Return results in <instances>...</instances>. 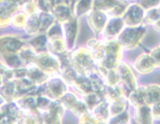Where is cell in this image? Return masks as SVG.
<instances>
[{
    "instance_id": "obj_7",
    "label": "cell",
    "mask_w": 160,
    "mask_h": 124,
    "mask_svg": "<svg viewBox=\"0 0 160 124\" xmlns=\"http://www.w3.org/2000/svg\"><path fill=\"white\" fill-rule=\"evenodd\" d=\"M40 24H41V20H40V16L36 13L29 16V18H27V22L25 24V31L28 32V34H35L37 32L40 31Z\"/></svg>"
},
{
    "instance_id": "obj_11",
    "label": "cell",
    "mask_w": 160,
    "mask_h": 124,
    "mask_svg": "<svg viewBox=\"0 0 160 124\" xmlns=\"http://www.w3.org/2000/svg\"><path fill=\"white\" fill-rule=\"evenodd\" d=\"M27 22V15L23 13H18L12 18V23L15 28H23Z\"/></svg>"
},
{
    "instance_id": "obj_9",
    "label": "cell",
    "mask_w": 160,
    "mask_h": 124,
    "mask_svg": "<svg viewBox=\"0 0 160 124\" xmlns=\"http://www.w3.org/2000/svg\"><path fill=\"white\" fill-rule=\"evenodd\" d=\"M159 10L158 8H151L144 14V20L149 24H153L156 22H158L159 18Z\"/></svg>"
},
{
    "instance_id": "obj_1",
    "label": "cell",
    "mask_w": 160,
    "mask_h": 124,
    "mask_svg": "<svg viewBox=\"0 0 160 124\" xmlns=\"http://www.w3.org/2000/svg\"><path fill=\"white\" fill-rule=\"evenodd\" d=\"M144 30L143 28L138 27H127L126 30L124 29L119 35V42L121 46L132 48L139 44L144 34Z\"/></svg>"
},
{
    "instance_id": "obj_12",
    "label": "cell",
    "mask_w": 160,
    "mask_h": 124,
    "mask_svg": "<svg viewBox=\"0 0 160 124\" xmlns=\"http://www.w3.org/2000/svg\"><path fill=\"white\" fill-rule=\"evenodd\" d=\"M30 43V46H33L34 48H36V47H40V48H41V47H43V46H45L46 45V36H39L37 38L32 40Z\"/></svg>"
},
{
    "instance_id": "obj_5",
    "label": "cell",
    "mask_w": 160,
    "mask_h": 124,
    "mask_svg": "<svg viewBox=\"0 0 160 124\" xmlns=\"http://www.w3.org/2000/svg\"><path fill=\"white\" fill-rule=\"evenodd\" d=\"M124 27H125L124 21L120 18H115L111 19L108 23H107L103 30L106 36L112 39L113 37L120 35V33L123 30Z\"/></svg>"
},
{
    "instance_id": "obj_13",
    "label": "cell",
    "mask_w": 160,
    "mask_h": 124,
    "mask_svg": "<svg viewBox=\"0 0 160 124\" xmlns=\"http://www.w3.org/2000/svg\"><path fill=\"white\" fill-rule=\"evenodd\" d=\"M159 0H142V8H151L157 7Z\"/></svg>"
},
{
    "instance_id": "obj_8",
    "label": "cell",
    "mask_w": 160,
    "mask_h": 124,
    "mask_svg": "<svg viewBox=\"0 0 160 124\" xmlns=\"http://www.w3.org/2000/svg\"><path fill=\"white\" fill-rule=\"evenodd\" d=\"M48 46L51 51L61 53L64 51L66 43L61 37H55V38H50Z\"/></svg>"
},
{
    "instance_id": "obj_4",
    "label": "cell",
    "mask_w": 160,
    "mask_h": 124,
    "mask_svg": "<svg viewBox=\"0 0 160 124\" xmlns=\"http://www.w3.org/2000/svg\"><path fill=\"white\" fill-rule=\"evenodd\" d=\"M77 20L72 17L69 20L64 23L63 32H64V37L66 38V42L69 46H73L75 44L77 37V30H78Z\"/></svg>"
},
{
    "instance_id": "obj_6",
    "label": "cell",
    "mask_w": 160,
    "mask_h": 124,
    "mask_svg": "<svg viewBox=\"0 0 160 124\" xmlns=\"http://www.w3.org/2000/svg\"><path fill=\"white\" fill-rule=\"evenodd\" d=\"M52 12L53 17L58 21H60V23H65L73 17V15L71 14L72 13L70 8L68 6V4L62 2L53 6Z\"/></svg>"
},
{
    "instance_id": "obj_3",
    "label": "cell",
    "mask_w": 160,
    "mask_h": 124,
    "mask_svg": "<svg viewBox=\"0 0 160 124\" xmlns=\"http://www.w3.org/2000/svg\"><path fill=\"white\" fill-rule=\"evenodd\" d=\"M88 23L94 32H100L104 29L106 24L108 23L107 15L102 10H94L89 13Z\"/></svg>"
},
{
    "instance_id": "obj_10",
    "label": "cell",
    "mask_w": 160,
    "mask_h": 124,
    "mask_svg": "<svg viewBox=\"0 0 160 124\" xmlns=\"http://www.w3.org/2000/svg\"><path fill=\"white\" fill-rule=\"evenodd\" d=\"M92 0H79L76 5V10H77V15L81 16L85 14L92 6Z\"/></svg>"
},
{
    "instance_id": "obj_14",
    "label": "cell",
    "mask_w": 160,
    "mask_h": 124,
    "mask_svg": "<svg viewBox=\"0 0 160 124\" xmlns=\"http://www.w3.org/2000/svg\"><path fill=\"white\" fill-rule=\"evenodd\" d=\"M45 1H46V3H47V4L50 5V3H52L56 2V1H57V0H45Z\"/></svg>"
},
{
    "instance_id": "obj_2",
    "label": "cell",
    "mask_w": 160,
    "mask_h": 124,
    "mask_svg": "<svg viewBox=\"0 0 160 124\" xmlns=\"http://www.w3.org/2000/svg\"><path fill=\"white\" fill-rule=\"evenodd\" d=\"M144 8L138 4L128 6L124 13V23L127 27H139L144 20Z\"/></svg>"
}]
</instances>
